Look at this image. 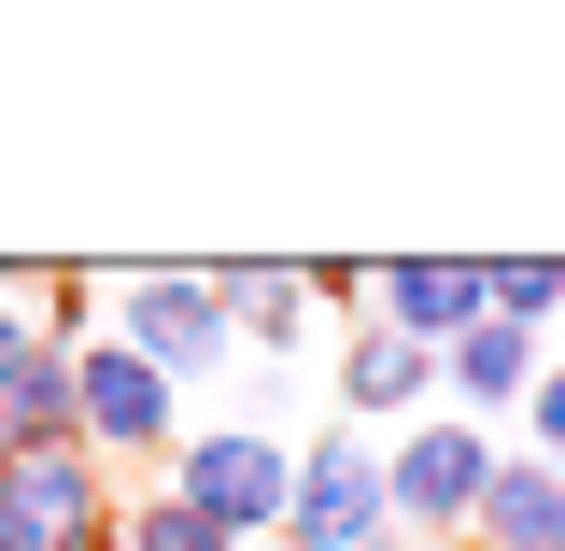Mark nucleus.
Here are the masks:
<instances>
[{
  "mask_svg": "<svg viewBox=\"0 0 565 551\" xmlns=\"http://www.w3.org/2000/svg\"><path fill=\"white\" fill-rule=\"evenodd\" d=\"M382 495L411 538H481V495H494V438L481 424H411L382 453Z\"/></svg>",
  "mask_w": 565,
  "mask_h": 551,
  "instance_id": "1",
  "label": "nucleus"
},
{
  "mask_svg": "<svg viewBox=\"0 0 565 551\" xmlns=\"http://www.w3.org/2000/svg\"><path fill=\"white\" fill-rule=\"evenodd\" d=\"M297 551H382L396 538V495H382V453L367 438H311L297 453V509H282Z\"/></svg>",
  "mask_w": 565,
  "mask_h": 551,
  "instance_id": "2",
  "label": "nucleus"
},
{
  "mask_svg": "<svg viewBox=\"0 0 565 551\" xmlns=\"http://www.w3.org/2000/svg\"><path fill=\"white\" fill-rule=\"evenodd\" d=\"M184 509L199 523H226V538H255V523H282L297 509V453L282 438H255V424H212V438H184Z\"/></svg>",
  "mask_w": 565,
  "mask_h": 551,
  "instance_id": "3",
  "label": "nucleus"
},
{
  "mask_svg": "<svg viewBox=\"0 0 565 551\" xmlns=\"http://www.w3.org/2000/svg\"><path fill=\"white\" fill-rule=\"evenodd\" d=\"M128 353L156 382H199L212 353H226V283L212 269H141L128 283Z\"/></svg>",
  "mask_w": 565,
  "mask_h": 551,
  "instance_id": "4",
  "label": "nucleus"
},
{
  "mask_svg": "<svg viewBox=\"0 0 565 551\" xmlns=\"http://www.w3.org/2000/svg\"><path fill=\"white\" fill-rule=\"evenodd\" d=\"M367 326H396V340L452 353L467 326H481V269H467V255H411V269H367Z\"/></svg>",
  "mask_w": 565,
  "mask_h": 551,
  "instance_id": "5",
  "label": "nucleus"
},
{
  "mask_svg": "<svg viewBox=\"0 0 565 551\" xmlns=\"http://www.w3.org/2000/svg\"><path fill=\"white\" fill-rule=\"evenodd\" d=\"M71 424H85L99 453H141V438H170V382H156L128 340H99V353H71Z\"/></svg>",
  "mask_w": 565,
  "mask_h": 551,
  "instance_id": "6",
  "label": "nucleus"
},
{
  "mask_svg": "<svg viewBox=\"0 0 565 551\" xmlns=\"http://www.w3.org/2000/svg\"><path fill=\"white\" fill-rule=\"evenodd\" d=\"M424 382H438V353H424V340H396V326H353V353H340V411H353V424L411 411Z\"/></svg>",
  "mask_w": 565,
  "mask_h": 551,
  "instance_id": "7",
  "label": "nucleus"
},
{
  "mask_svg": "<svg viewBox=\"0 0 565 551\" xmlns=\"http://www.w3.org/2000/svg\"><path fill=\"white\" fill-rule=\"evenodd\" d=\"M481 551H565V481L537 467V453H523V467L494 453V495H481Z\"/></svg>",
  "mask_w": 565,
  "mask_h": 551,
  "instance_id": "8",
  "label": "nucleus"
},
{
  "mask_svg": "<svg viewBox=\"0 0 565 551\" xmlns=\"http://www.w3.org/2000/svg\"><path fill=\"white\" fill-rule=\"evenodd\" d=\"M438 382H452V396H467V411H509V396H537V340H523V326H467V340L438 353Z\"/></svg>",
  "mask_w": 565,
  "mask_h": 551,
  "instance_id": "9",
  "label": "nucleus"
},
{
  "mask_svg": "<svg viewBox=\"0 0 565 551\" xmlns=\"http://www.w3.org/2000/svg\"><path fill=\"white\" fill-rule=\"evenodd\" d=\"M481 311H494V326H523V340H537V326L565 311V269H552V255H523V269H481Z\"/></svg>",
  "mask_w": 565,
  "mask_h": 551,
  "instance_id": "10",
  "label": "nucleus"
},
{
  "mask_svg": "<svg viewBox=\"0 0 565 551\" xmlns=\"http://www.w3.org/2000/svg\"><path fill=\"white\" fill-rule=\"evenodd\" d=\"M128 551H226V523H199L184 495H156V509L128 523Z\"/></svg>",
  "mask_w": 565,
  "mask_h": 551,
  "instance_id": "11",
  "label": "nucleus"
},
{
  "mask_svg": "<svg viewBox=\"0 0 565 551\" xmlns=\"http://www.w3.org/2000/svg\"><path fill=\"white\" fill-rule=\"evenodd\" d=\"M537 467L565 481V368H537Z\"/></svg>",
  "mask_w": 565,
  "mask_h": 551,
  "instance_id": "12",
  "label": "nucleus"
},
{
  "mask_svg": "<svg viewBox=\"0 0 565 551\" xmlns=\"http://www.w3.org/2000/svg\"><path fill=\"white\" fill-rule=\"evenodd\" d=\"M29 340H43V326H14V311H0V382H14V353H29Z\"/></svg>",
  "mask_w": 565,
  "mask_h": 551,
  "instance_id": "13",
  "label": "nucleus"
},
{
  "mask_svg": "<svg viewBox=\"0 0 565 551\" xmlns=\"http://www.w3.org/2000/svg\"><path fill=\"white\" fill-rule=\"evenodd\" d=\"M0 551H29V538H14V523H0Z\"/></svg>",
  "mask_w": 565,
  "mask_h": 551,
  "instance_id": "14",
  "label": "nucleus"
},
{
  "mask_svg": "<svg viewBox=\"0 0 565 551\" xmlns=\"http://www.w3.org/2000/svg\"><path fill=\"white\" fill-rule=\"evenodd\" d=\"M0 467H14V438H0Z\"/></svg>",
  "mask_w": 565,
  "mask_h": 551,
  "instance_id": "15",
  "label": "nucleus"
}]
</instances>
